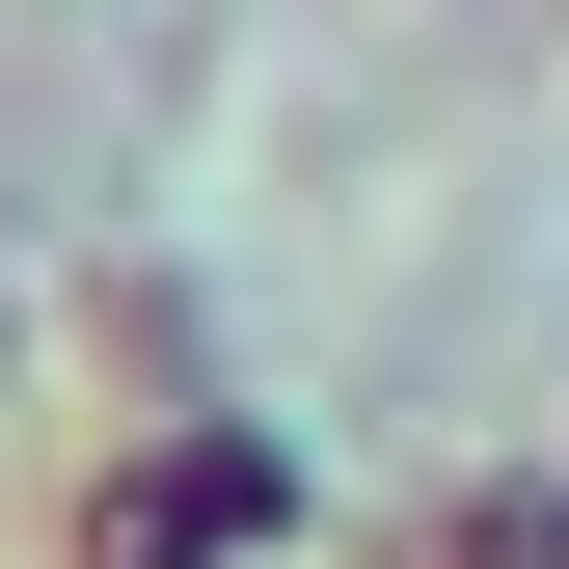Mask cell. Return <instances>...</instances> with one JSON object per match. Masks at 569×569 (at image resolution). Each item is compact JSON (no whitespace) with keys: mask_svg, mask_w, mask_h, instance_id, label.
<instances>
[{"mask_svg":"<svg viewBox=\"0 0 569 569\" xmlns=\"http://www.w3.org/2000/svg\"><path fill=\"white\" fill-rule=\"evenodd\" d=\"M271 516H299V461H271V435H136V461L54 488V569H244Z\"/></svg>","mask_w":569,"mask_h":569,"instance_id":"cell-1","label":"cell"},{"mask_svg":"<svg viewBox=\"0 0 569 569\" xmlns=\"http://www.w3.org/2000/svg\"><path fill=\"white\" fill-rule=\"evenodd\" d=\"M352 569H569V461H461L435 516H380Z\"/></svg>","mask_w":569,"mask_h":569,"instance_id":"cell-2","label":"cell"}]
</instances>
